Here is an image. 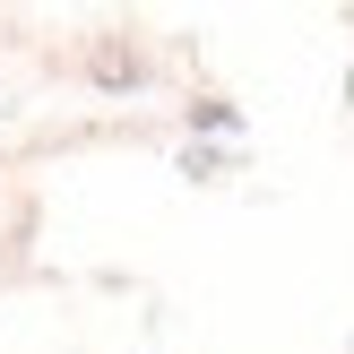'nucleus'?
Returning a JSON list of instances; mask_svg holds the SVG:
<instances>
[{
	"mask_svg": "<svg viewBox=\"0 0 354 354\" xmlns=\"http://www.w3.org/2000/svg\"><path fill=\"white\" fill-rule=\"evenodd\" d=\"M86 78H95V86H138V78H147V61H138V52H121V44H104L95 61H86Z\"/></svg>",
	"mask_w": 354,
	"mask_h": 354,
	"instance_id": "f257e3e1",
	"label": "nucleus"
}]
</instances>
